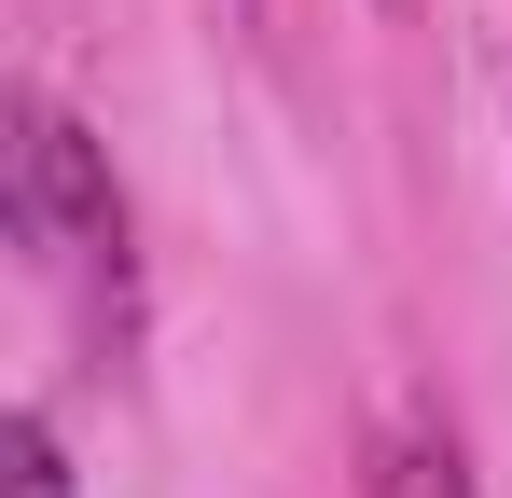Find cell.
Here are the masks:
<instances>
[{
	"instance_id": "cell-1",
	"label": "cell",
	"mask_w": 512,
	"mask_h": 498,
	"mask_svg": "<svg viewBox=\"0 0 512 498\" xmlns=\"http://www.w3.org/2000/svg\"><path fill=\"white\" fill-rule=\"evenodd\" d=\"M14 222H28L42 249H70V263H111V249H125L111 166H97V139L56 111V97H28V111H14Z\"/></svg>"
},
{
	"instance_id": "cell-2",
	"label": "cell",
	"mask_w": 512,
	"mask_h": 498,
	"mask_svg": "<svg viewBox=\"0 0 512 498\" xmlns=\"http://www.w3.org/2000/svg\"><path fill=\"white\" fill-rule=\"evenodd\" d=\"M374 498H471V457H457L443 429H402V443L374 457Z\"/></svg>"
},
{
	"instance_id": "cell-3",
	"label": "cell",
	"mask_w": 512,
	"mask_h": 498,
	"mask_svg": "<svg viewBox=\"0 0 512 498\" xmlns=\"http://www.w3.org/2000/svg\"><path fill=\"white\" fill-rule=\"evenodd\" d=\"M0 498H70V457H56V429H42V415H14V429H0Z\"/></svg>"
}]
</instances>
